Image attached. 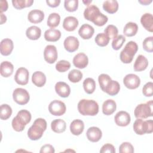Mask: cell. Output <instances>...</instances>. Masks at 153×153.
<instances>
[{
    "mask_svg": "<svg viewBox=\"0 0 153 153\" xmlns=\"http://www.w3.org/2000/svg\"><path fill=\"white\" fill-rule=\"evenodd\" d=\"M140 23L143 27L150 32H153V16L151 13H145L140 18Z\"/></svg>",
    "mask_w": 153,
    "mask_h": 153,
    "instance_id": "22",
    "label": "cell"
},
{
    "mask_svg": "<svg viewBox=\"0 0 153 153\" xmlns=\"http://www.w3.org/2000/svg\"><path fill=\"white\" fill-rule=\"evenodd\" d=\"M0 118L2 120L8 119L12 114V109L11 106L7 104H2L1 105Z\"/></svg>",
    "mask_w": 153,
    "mask_h": 153,
    "instance_id": "37",
    "label": "cell"
},
{
    "mask_svg": "<svg viewBox=\"0 0 153 153\" xmlns=\"http://www.w3.org/2000/svg\"><path fill=\"white\" fill-rule=\"evenodd\" d=\"M84 128V122L79 119L74 120L70 124V131L74 135L78 136L81 134Z\"/></svg>",
    "mask_w": 153,
    "mask_h": 153,
    "instance_id": "21",
    "label": "cell"
},
{
    "mask_svg": "<svg viewBox=\"0 0 153 153\" xmlns=\"http://www.w3.org/2000/svg\"><path fill=\"white\" fill-rule=\"evenodd\" d=\"M87 139L92 142H97L100 140L102 136L101 130L97 127H91L87 131Z\"/></svg>",
    "mask_w": 153,
    "mask_h": 153,
    "instance_id": "15",
    "label": "cell"
},
{
    "mask_svg": "<svg viewBox=\"0 0 153 153\" xmlns=\"http://www.w3.org/2000/svg\"><path fill=\"white\" fill-rule=\"evenodd\" d=\"M109 40L110 39L105 33H98L94 39L96 43L100 47L106 46L108 44Z\"/></svg>",
    "mask_w": 153,
    "mask_h": 153,
    "instance_id": "39",
    "label": "cell"
},
{
    "mask_svg": "<svg viewBox=\"0 0 153 153\" xmlns=\"http://www.w3.org/2000/svg\"><path fill=\"white\" fill-rule=\"evenodd\" d=\"M119 152L120 153H133L134 148L130 142H123L119 147Z\"/></svg>",
    "mask_w": 153,
    "mask_h": 153,
    "instance_id": "46",
    "label": "cell"
},
{
    "mask_svg": "<svg viewBox=\"0 0 153 153\" xmlns=\"http://www.w3.org/2000/svg\"><path fill=\"white\" fill-rule=\"evenodd\" d=\"M111 81V78L108 75L105 74H102L98 77V81L100 85V87L103 91H105V89L109 85Z\"/></svg>",
    "mask_w": 153,
    "mask_h": 153,
    "instance_id": "36",
    "label": "cell"
},
{
    "mask_svg": "<svg viewBox=\"0 0 153 153\" xmlns=\"http://www.w3.org/2000/svg\"><path fill=\"white\" fill-rule=\"evenodd\" d=\"M138 50L137 44L134 41H129L126 44L124 49L121 51L120 58L124 63H130Z\"/></svg>",
    "mask_w": 153,
    "mask_h": 153,
    "instance_id": "4",
    "label": "cell"
},
{
    "mask_svg": "<svg viewBox=\"0 0 153 153\" xmlns=\"http://www.w3.org/2000/svg\"><path fill=\"white\" fill-rule=\"evenodd\" d=\"M88 63V57L83 53H79L73 59L74 65L79 69L85 68Z\"/></svg>",
    "mask_w": 153,
    "mask_h": 153,
    "instance_id": "14",
    "label": "cell"
},
{
    "mask_svg": "<svg viewBox=\"0 0 153 153\" xmlns=\"http://www.w3.org/2000/svg\"><path fill=\"white\" fill-rule=\"evenodd\" d=\"M60 31L55 29H49L44 33L45 39L49 42H56L60 39Z\"/></svg>",
    "mask_w": 153,
    "mask_h": 153,
    "instance_id": "26",
    "label": "cell"
},
{
    "mask_svg": "<svg viewBox=\"0 0 153 153\" xmlns=\"http://www.w3.org/2000/svg\"><path fill=\"white\" fill-rule=\"evenodd\" d=\"M14 71L13 65L8 61H4L0 65L1 75L4 77H9L11 76Z\"/></svg>",
    "mask_w": 153,
    "mask_h": 153,
    "instance_id": "25",
    "label": "cell"
},
{
    "mask_svg": "<svg viewBox=\"0 0 153 153\" xmlns=\"http://www.w3.org/2000/svg\"><path fill=\"white\" fill-rule=\"evenodd\" d=\"M32 81L36 86L41 87L44 86L46 82L45 75L41 71H36L32 74Z\"/></svg>",
    "mask_w": 153,
    "mask_h": 153,
    "instance_id": "27",
    "label": "cell"
},
{
    "mask_svg": "<svg viewBox=\"0 0 153 153\" xmlns=\"http://www.w3.org/2000/svg\"><path fill=\"white\" fill-rule=\"evenodd\" d=\"M44 18V13L42 11L39 10H31L28 15V20L32 23H38L41 22Z\"/></svg>",
    "mask_w": 153,
    "mask_h": 153,
    "instance_id": "19",
    "label": "cell"
},
{
    "mask_svg": "<svg viewBox=\"0 0 153 153\" xmlns=\"http://www.w3.org/2000/svg\"><path fill=\"white\" fill-rule=\"evenodd\" d=\"M46 2L49 7L54 8L57 7L59 5V4L60 3V0H47Z\"/></svg>",
    "mask_w": 153,
    "mask_h": 153,
    "instance_id": "51",
    "label": "cell"
},
{
    "mask_svg": "<svg viewBox=\"0 0 153 153\" xmlns=\"http://www.w3.org/2000/svg\"><path fill=\"white\" fill-rule=\"evenodd\" d=\"M63 45L67 51L72 53L78 50L79 42L77 38L73 36H69L65 39Z\"/></svg>",
    "mask_w": 153,
    "mask_h": 153,
    "instance_id": "13",
    "label": "cell"
},
{
    "mask_svg": "<svg viewBox=\"0 0 153 153\" xmlns=\"http://www.w3.org/2000/svg\"><path fill=\"white\" fill-rule=\"evenodd\" d=\"M33 3V0H13V7L18 10L23 9L25 7H30Z\"/></svg>",
    "mask_w": 153,
    "mask_h": 153,
    "instance_id": "38",
    "label": "cell"
},
{
    "mask_svg": "<svg viewBox=\"0 0 153 153\" xmlns=\"http://www.w3.org/2000/svg\"><path fill=\"white\" fill-rule=\"evenodd\" d=\"M65 104L59 100H54L50 102L48 105V110L50 114L55 116H61L66 112Z\"/></svg>",
    "mask_w": 153,
    "mask_h": 153,
    "instance_id": "8",
    "label": "cell"
},
{
    "mask_svg": "<svg viewBox=\"0 0 153 153\" xmlns=\"http://www.w3.org/2000/svg\"><path fill=\"white\" fill-rule=\"evenodd\" d=\"M123 83L128 89H136L139 86L140 79L137 75L134 74H129L126 75L123 78Z\"/></svg>",
    "mask_w": 153,
    "mask_h": 153,
    "instance_id": "9",
    "label": "cell"
},
{
    "mask_svg": "<svg viewBox=\"0 0 153 153\" xmlns=\"http://www.w3.org/2000/svg\"><path fill=\"white\" fill-rule=\"evenodd\" d=\"M108 20V18L106 16L104 15L103 14H102V13H99L94 19V20L92 21V22L98 26H103L105 23H106V22Z\"/></svg>",
    "mask_w": 153,
    "mask_h": 153,
    "instance_id": "45",
    "label": "cell"
},
{
    "mask_svg": "<svg viewBox=\"0 0 153 153\" xmlns=\"http://www.w3.org/2000/svg\"><path fill=\"white\" fill-rule=\"evenodd\" d=\"M64 7L69 12L75 11L78 7V0H65L64 2Z\"/></svg>",
    "mask_w": 153,
    "mask_h": 153,
    "instance_id": "42",
    "label": "cell"
},
{
    "mask_svg": "<svg viewBox=\"0 0 153 153\" xmlns=\"http://www.w3.org/2000/svg\"><path fill=\"white\" fill-rule=\"evenodd\" d=\"M126 41V38L123 35H120L113 39L112 42V47L115 50H118Z\"/></svg>",
    "mask_w": 153,
    "mask_h": 153,
    "instance_id": "43",
    "label": "cell"
},
{
    "mask_svg": "<svg viewBox=\"0 0 153 153\" xmlns=\"http://www.w3.org/2000/svg\"><path fill=\"white\" fill-rule=\"evenodd\" d=\"M148 66V61L147 59L143 55H139L134 63L133 68L135 71L140 72L144 71Z\"/></svg>",
    "mask_w": 153,
    "mask_h": 153,
    "instance_id": "23",
    "label": "cell"
},
{
    "mask_svg": "<svg viewBox=\"0 0 153 153\" xmlns=\"http://www.w3.org/2000/svg\"><path fill=\"white\" fill-rule=\"evenodd\" d=\"M133 130L139 135L151 133L153 131V122L152 120L143 121L140 118L136 120L133 124Z\"/></svg>",
    "mask_w": 153,
    "mask_h": 153,
    "instance_id": "5",
    "label": "cell"
},
{
    "mask_svg": "<svg viewBox=\"0 0 153 153\" xmlns=\"http://www.w3.org/2000/svg\"><path fill=\"white\" fill-rule=\"evenodd\" d=\"M94 33V29L93 26L88 24L82 25L78 30L79 35L84 39H90Z\"/></svg>",
    "mask_w": 153,
    "mask_h": 153,
    "instance_id": "18",
    "label": "cell"
},
{
    "mask_svg": "<svg viewBox=\"0 0 153 153\" xmlns=\"http://www.w3.org/2000/svg\"><path fill=\"white\" fill-rule=\"evenodd\" d=\"M60 21V16L59 14L56 13H51L49 15L47 21V26L51 28L56 27L59 25Z\"/></svg>",
    "mask_w": 153,
    "mask_h": 153,
    "instance_id": "35",
    "label": "cell"
},
{
    "mask_svg": "<svg viewBox=\"0 0 153 153\" xmlns=\"http://www.w3.org/2000/svg\"><path fill=\"white\" fill-rule=\"evenodd\" d=\"M83 88L87 94H92L96 89L95 81L91 78H87L83 81Z\"/></svg>",
    "mask_w": 153,
    "mask_h": 153,
    "instance_id": "34",
    "label": "cell"
},
{
    "mask_svg": "<svg viewBox=\"0 0 153 153\" xmlns=\"http://www.w3.org/2000/svg\"><path fill=\"white\" fill-rule=\"evenodd\" d=\"M78 25V21L76 17L73 16H68L65 18L63 22V28L69 32L74 31Z\"/></svg>",
    "mask_w": 153,
    "mask_h": 153,
    "instance_id": "20",
    "label": "cell"
},
{
    "mask_svg": "<svg viewBox=\"0 0 153 153\" xmlns=\"http://www.w3.org/2000/svg\"><path fill=\"white\" fill-rule=\"evenodd\" d=\"M100 13L99 9L96 5H90L86 8L84 11V18L90 22H92L95 17Z\"/></svg>",
    "mask_w": 153,
    "mask_h": 153,
    "instance_id": "28",
    "label": "cell"
},
{
    "mask_svg": "<svg viewBox=\"0 0 153 153\" xmlns=\"http://www.w3.org/2000/svg\"><path fill=\"white\" fill-rule=\"evenodd\" d=\"M44 60L48 63H54L57 59V51L53 45H48L44 51Z\"/></svg>",
    "mask_w": 153,
    "mask_h": 153,
    "instance_id": "10",
    "label": "cell"
},
{
    "mask_svg": "<svg viewBox=\"0 0 153 153\" xmlns=\"http://www.w3.org/2000/svg\"><path fill=\"white\" fill-rule=\"evenodd\" d=\"M153 36H149L146 38L143 41V48L147 52L152 53L153 51L152 46Z\"/></svg>",
    "mask_w": 153,
    "mask_h": 153,
    "instance_id": "47",
    "label": "cell"
},
{
    "mask_svg": "<svg viewBox=\"0 0 153 153\" xmlns=\"http://www.w3.org/2000/svg\"><path fill=\"white\" fill-rule=\"evenodd\" d=\"M103 10L109 14H114L118 11V3L116 0H108L103 3Z\"/></svg>",
    "mask_w": 153,
    "mask_h": 153,
    "instance_id": "31",
    "label": "cell"
},
{
    "mask_svg": "<svg viewBox=\"0 0 153 153\" xmlns=\"http://www.w3.org/2000/svg\"><path fill=\"white\" fill-rule=\"evenodd\" d=\"M78 110L82 115L94 116L99 112V105L94 100L82 99L78 103Z\"/></svg>",
    "mask_w": 153,
    "mask_h": 153,
    "instance_id": "2",
    "label": "cell"
},
{
    "mask_svg": "<svg viewBox=\"0 0 153 153\" xmlns=\"http://www.w3.org/2000/svg\"><path fill=\"white\" fill-rule=\"evenodd\" d=\"M91 2H92V1H82V2H83L85 5H87V6H88V5H89V4L91 3Z\"/></svg>",
    "mask_w": 153,
    "mask_h": 153,
    "instance_id": "55",
    "label": "cell"
},
{
    "mask_svg": "<svg viewBox=\"0 0 153 153\" xmlns=\"http://www.w3.org/2000/svg\"><path fill=\"white\" fill-rule=\"evenodd\" d=\"M14 48L13 42L9 38L2 39L0 44V51L2 55L7 56L10 55Z\"/></svg>",
    "mask_w": 153,
    "mask_h": 153,
    "instance_id": "17",
    "label": "cell"
},
{
    "mask_svg": "<svg viewBox=\"0 0 153 153\" xmlns=\"http://www.w3.org/2000/svg\"><path fill=\"white\" fill-rule=\"evenodd\" d=\"M142 93L146 97H151L153 94V83L148 82L142 88Z\"/></svg>",
    "mask_w": 153,
    "mask_h": 153,
    "instance_id": "48",
    "label": "cell"
},
{
    "mask_svg": "<svg viewBox=\"0 0 153 153\" xmlns=\"http://www.w3.org/2000/svg\"><path fill=\"white\" fill-rule=\"evenodd\" d=\"M1 4V13H2V12L7 11L8 9V2L7 1L1 0L0 1Z\"/></svg>",
    "mask_w": 153,
    "mask_h": 153,
    "instance_id": "52",
    "label": "cell"
},
{
    "mask_svg": "<svg viewBox=\"0 0 153 153\" xmlns=\"http://www.w3.org/2000/svg\"><path fill=\"white\" fill-rule=\"evenodd\" d=\"M100 152L101 153H105V152H110V153H114L115 152V149L112 144L106 143L103 145L100 150Z\"/></svg>",
    "mask_w": 153,
    "mask_h": 153,
    "instance_id": "49",
    "label": "cell"
},
{
    "mask_svg": "<svg viewBox=\"0 0 153 153\" xmlns=\"http://www.w3.org/2000/svg\"><path fill=\"white\" fill-rule=\"evenodd\" d=\"M47 128L46 121L41 118H37L27 131V136L32 140H37L43 135Z\"/></svg>",
    "mask_w": 153,
    "mask_h": 153,
    "instance_id": "1",
    "label": "cell"
},
{
    "mask_svg": "<svg viewBox=\"0 0 153 153\" xmlns=\"http://www.w3.org/2000/svg\"><path fill=\"white\" fill-rule=\"evenodd\" d=\"M13 97L14 102L20 105L27 103L30 99L28 91L22 88H16L13 93Z\"/></svg>",
    "mask_w": 153,
    "mask_h": 153,
    "instance_id": "7",
    "label": "cell"
},
{
    "mask_svg": "<svg viewBox=\"0 0 153 153\" xmlns=\"http://www.w3.org/2000/svg\"><path fill=\"white\" fill-rule=\"evenodd\" d=\"M31 120V114L29 111L22 109L18 112L17 115L13 119L11 124L13 129L16 131H22Z\"/></svg>",
    "mask_w": 153,
    "mask_h": 153,
    "instance_id": "3",
    "label": "cell"
},
{
    "mask_svg": "<svg viewBox=\"0 0 153 153\" xmlns=\"http://www.w3.org/2000/svg\"><path fill=\"white\" fill-rule=\"evenodd\" d=\"M138 2H139V3H140L141 4H142V5H148V4H149L150 3H151L152 2V0H150V1H148V0H143V1H140V0H139V1H138Z\"/></svg>",
    "mask_w": 153,
    "mask_h": 153,
    "instance_id": "53",
    "label": "cell"
},
{
    "mask_svg": "<svg viewBox=\"0 0 153 153\" xmlns=\"http://www.w3.org/2000/svg\"><path fill=\"white\" fill-rule=\"evenodd\" d=\"M39 152L40 153H54L55 150L52 145L50 144H46L41 148Z\"/></svg>",
    "mask_w": 153,
    "mask_h": 153,
    "instance_id": "50",
    "label": "cell"
},
{
    "mask_svg": "<svg viewBox=\"0 0 153 153\" xmlns=\"http://www.w3.org/2000/svg\"><path fill=\"white\" fill-rule=\"evenodd\" d=\"M105 33L111 39H114L116 38L118 33V30L117 27L113 25H109L104 30Z\"/></svg>",
    "mask_w": 153,
    "mask_h": 153,
    "instance_id": "41",
    "label": "cell"
},
{
    "mask_svg": "<svg viewBox=\"0 0 153 153\" xmlns=\"http://www.w3.org/2000/svg\"><path fill=\"white\" fill-rule=\"evenodd\" d=\"M51 128L54 132L61 133L66 130V124L62 119H56L51 123Z\"/></svg>",
    "mask_w": 153,
    "mask_h": 153,
    "instance_id": "29",
    "label": "cell"
},
{
    "mask_svg": "<svg viewBox=\"0 0 153 153\" xmlns=\"http://www.w3.org/2000/svg\"><path fill=\"white\" fill-rule=\"evenodd\" d=\"M117 105L114 100L108 99L105 100L102 105V112L106 115L112 114L116 110Z\"/></svg>",
    "mask_w": 153,
    "mask_h": 153,
    "instance_id": "24",
    "label": "cell"
},
{
    "mask_svg": "<svg viewBox=\"0 0 153 153\" xmlns=\"http://www.w3.org/2000/svg\"><path fill=\"white\" fill-rule=\"evenodd\" d=\"M29 71L23 67L19 68L14 75V80L19 85H26L29 81Z\"/></svg>",
    "mask_w": 153,
    "mask_h": 153,
    "instance_id": "11",
    "label": "cell"
},
{
    "mask_svg": "<svg viewBox=\"0 0 153 153\" xmlns=\"http://www.w3.org/2000/svg\"><path fill=\"white\" fill-rule=\"evenodd\" d=\"M56 93L62 97H68L71 93V88L68 84L64 82H57L55 85Z\"/></svg>",
    "mask_w": 153,
    "mask_h": 153,
    "instance_id": "16",
    "label": "cell"
},
{
    "mask_svg": "<svg viewBox=\"0 0 153 153\" xmlns=\"http://www.w3.org/2000/svg\"><path fill=\"white\" fill-rule=\"evenodd\" d=\"M7 21V17L2 13H1V24H3Z\"/></svg>",
    "mask_w": 153,
    "mask_h": 153,
    "instance_id": "54",
    "label": "cell"
},
{
    "mask_svg": "<svg viewBox=\"0 0 153 153\" xmlns=\"http://www.w3.org/2000/svg\"><path fill=\"white\" fill-rule=\"evenodd\" d=\"M120 90V85L117 81L112 80L109 85L106 87L105 91L110 96H115L117 94Z\"/></svg>",
    "mask_w": 153,
    "mask_h": 153,
    "instance_id": "33",
    "label": "cell"
},
{
    "mask_svg": "<svg viewBox=\"0 0 153 153\" xmlns=\"http://www.w3.org/2000/svg\"><path fill=\"white\" fill-rule=\"evenodd\" d=\"M26 36L31 40L38 39L41 35V30L36 26H32L28 27L26 31Z\"/></svg>",
    "mask_w": 153,
    "mask_h": 153,
    "instance_id": "30",
    "label": "cell"
},
{
    "mask_svg": "<svg viewBox=\"0 0 153 153\" xmlns=\"http://www.w3.org/2000/svg\"><path fill=\"white\" fill-rule=\"evenodd\" d=\"M114 121L117 126L125 127L128 126L130 123V115L127 112L121 111L118 112L115 115Z\"/></svg>",
    "mask_w": 153,
    "mask_h": 153,
    "instance_id": "12",
    "label": "cell"
},
{
    "mask_svg": "<svg viewBox=\"0 0 153 153\" xmlns=\"http://www.w3.org/2000/svg\"><path fill=\"white\" fill-rule=\"evenodd\" d=\"M71 68V63L65 60L59 61L56 65V69L60 72H64L67 71Z\"/></svg>",
    "mask_w": 153,
    "mask_h": 153,
    "instance_id": "44",
    "label": "cell"
},
{
    "mask_svg": "<svg viewBox=\"0 0 153 153\" xmlns=\"http://www.w3.org/2000/svg\"><path fill=\"white\" fill-rule=\"evenodd\" d=\"M138 30L137 25L134 22H128L124 26L123 29V33L126 36H134Z\"/></svg>",
    "mask_w": 153,
    "mask_h": 153,
    "instance_id": "32",
    "label": "cell"
},
{
    "mask_svg": "<svg viewBox=\"0 0 153 153\" xmlns=\"http://www.w3.org/2000/svg\"><path fill=\"white\" fill-rule=\"evenodd\" d=\"M136 118L146 119L152 116V100L138 105L134 111Z\"/></svg>",
    "mask_w": 153,
    "mask_h": 153,
    "instance_id": "6",
    "label": "cell"
},
{
    "mask_svg": "<svg viewBox=\"0 0 153 153\" xmlns=\"http://www.w3.org/2000/svg\"><path fill=\"white\" fill-rule=\"evenodd\" d=\"M69 80L74 83L79 82L82 78V72L77 69H72L71 71L68 75Z\"/></svg>",
    "mask_w": 153,
    "mask_h": 153,
    "instance_id": "40",
    "label": "cell"
}]
</instances>
